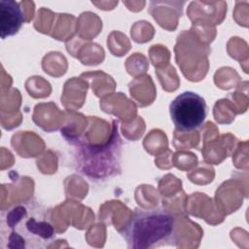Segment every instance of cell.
<instances>
[{"mask_svg": "<svg viewBox=\"0 0 249 249\" xmlns=\"http://www.w3.org/2000/svg\"><path fill=\"white\" fill-rule=\"evenodd\" d=\"M23 21V13L18 2L0 0V33L2 39L18 33Z\"/></svg>", "mask_w": 249, "mask_h": 249, "instance_id": "5b68a950", "label": "cell"}, {"mask_svg": "<svg viewBox=\"0 0 249 249\" xmlns=\"http://www.w3.org/2000/svg\"><path fill=\"white\" fill-rule=\"evenodd\" d=\"M128 248L152 249L174 246L175 218L164 208H137L120 231Z\"/></svg>", "mask_w": 249, "mask_h": 249, "instance_id": "7a4b0ae2", "label": "cell"}, {"mask_svg": "<svg viewBox=\"0 0 249 249\" xmlns=\"http://www.w3.org/2000/svg\"><path fill=\"white\" fill-rule=\"evenodd\" d=\"M77 155V167L80 171L95 179L116 175L121 170L122 139L118 122H114L110 139L102 145H80Z\"/></svg>", "mask_w": 249, "mask_h": 249, "instance_id": "3957f363", "label": "cell"}, {"mask_svg": "<svg viewBox=\"0 0 249 249\" xmlns=\"http://www.w3.org/2000/svg\"><path fill=\"white\" fill-rule=\"evenodd\" d=\"M169 115L177 130L192 131L203 124L207 115V105L198 93L184 91L171 101Z\"/></svg>", "mask_w": 249, "mask_h": 249, "instance_id": "277c9868", "label": "cell"}, {"mask_svg": "<svg viewBox=\"0 0 249 249\" xmlns=\"http://www.w3.org/2000/svg\"><path fill=\"white\" fill-rule=\"evenodd\" d=\"M2 229H9L7 239L10 248H44L54 238V230L49 220V211L36 202L18 205L7 212Z\"/></svg>", "mask_w": 249, "mask_h": 249, "instance_id": "6da1fadb", "label": "cell"}]
</instances>
